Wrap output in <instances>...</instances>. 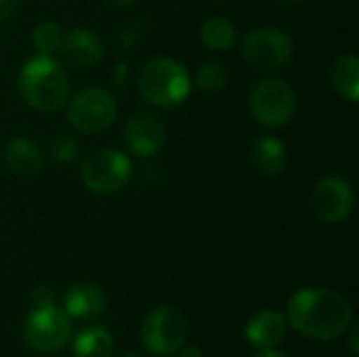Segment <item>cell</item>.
Listing matches in <instances>:
<instances>
[{
    "label": "cell",
    "mask_w": 359,
    "mask_h": 357,
    "mask_svg": "<svg viewBox=\"0 0 359 357\" xmlns=\"http://www.w3.org/2000/svg\"><path fill=\"white\" fill-rule=\"evenodd\" d=\"M286 322L303 337L332 341L353 324L351 303L328 288H303L292 295Z\"/></svg>",
    "instance_id": "1"
},
{
    "label": "cell",
    "mask_w": 359,
    "mask_h": 357,
    "mask_svg": "<svg viewBox=\"0 0 359 357\" xmlns=\"http://www.w3.org/2000/svg\"><path fill=\"white\" fill-rule=\"evenodd\" d=\"M19 88L34 109L55 112L67 101L69 80L57 61H53L48 55H38L23 65Z\"/></svg>",
    "instance_id": "2"
},
{
    "label": "cell",
    "mask_w": 359,
    "mask_h": 357,
    "mask_svg": "<svg viewBox=\"0 0 359 357\" xmlns=\"http://www.w3.org/2000/svg\"><path fill=\"white\" fill-rule=\"evenodd\" d=\"M139 93L154 105L172 107L189 95V74L172 59H151L139 72Z\"/></svg>",
    "instance_id": "3"
},
{
    "label": "cell",
    "mask_w": 359,
    "mask_h": 357,
    "mask_svg": "<svg viewBox=\"0 0 359 357\" xmlns=\"http://www.w3.org/2000/svg\"><path fill=\"white\" fill-rule=\"evenodd\" d=\"M23 341L42 353L61 351L72 339V318L55 303L44 307H32L23 326Z\"/></svg>",
    "instance_id": "4"
},
{
    "label": "cell",
    "mask_w": 359,
    "mask_h": 357,
    "mask_svg": "<svg viewBox=\"0 0 359 357\" xmlns=\"http://www.w3.org/2000/svg\"><path fill=\"white\" fill-rule=\"evenodd\" d=\"M187 322L185 318L168 305L156 307L143 322L141 341L143 347L151 356H172L177 353L187 341Z\"/></svg>",
    "instance_id": "5"
},
{
    "label": "cell",
    "mask_w": 359,
    "mask_h": 357,
    "mask_svg": "<svg viewBox=\"0 0 359 357\" xmlns=\"http://www.w3.org/2000/svg\"><path fill=\"white\" fill-rule=\"evenodd\" d=\"M250 112L263 126H282L297 112V93L286 80L267 78L252 90Z\"/></svg>",
    "instance_id": "6"
},
{
    "label": "cell",
    "mask_w": 359,
    "mask_h": 357,
    "mask_svg": "<svg viewBox=\"0 0 359 357\" xmlns=\"http://www.w3.org/2000/svg\"><path fill=\"white\" fill-rule=\"evenodd\" d=\"M130 179V160L118 149H97L82 164V181L95 194H114Z\"/></svg>",
    "instance_id": "7"
},
{
    "label": "cell",
    "mask_w": 359,
    "mask_h": 357,
    "mask_svg": "<svg viewBox=\"0 0 359 357\" xmlns=\"http://www.w3.org/2000/svg\"><path fill=\"white\" fill-rule=\"evenodd\" d=\"M290 36L273 27L250 32L242 42V57L257 72H273L282 67L290 59Z\"/></svg>",
    "instance_id": "8"
},
{
    "label": "cell",
    "mask_w": 359,
    "mask_h": 357,
    "mask_svg": "<svg viewBox=\"0 0 359 357\" xmlns=\"http://www.w3.org/2000/svg\"><path fill=\"white\" fill-rule=\"evenodd\" d=\"M114 97L99 86L78 93L69 105V122L82 133H99L116 120Z\"/></svg>",
    "instance_id": "9"
},
{
    "label": "cell",
    "mask_w": 359,
    "mask_h": 357,
    "mask_svg": "<svg viewBox=\"0 0 359 357\" xmlns=\"http://www.w3.org/2000/svg\"><path fill=\"white\" fill-rule=\"evenodd\" d=\"M353 189L339 177H328L316 183L311 191V208L320 221L341 223L353 210Z\"/></svg>",
    "instance_id": "10"
},
{
    "label": "cell",
    "mask_w": 359,
    "mask_h": 357,
    "mask_svg": "<svg viewBox=\"0 0 359 357\" xmlns=\"http://www.w3.org/2000/svg\"><path fill=\"white\" fill-rule=\"evenodd\" d=\"M124 135H126L128 147L137 156H143V158L158 154L162 149L164 141H166L164 124L151 114H139V116L130 118L126 122Z\"/></svg>",
    "instance_id": "11"
},
{
    "label": "cell",
    "mask_w": 359,
    "mask_h": 357,
    "mask_svg": "<svg viewBox=\"0 0 359 357\" xmlns=\"http://www.w3.org/2000/svg\"><path fill=\"white\" fill-rule=\"evenodd\" d=\"M286 330H288V322L282 314L278 311H271V309H265L261 314H257L248 324H246V341L252 345V347H259V349H271V347H278L284 337H286Z\"/></svg>",
    "instance_id": "12"
},
{
    "label": "cell",
    "mask_w": 359,
    "mask_h": 357,
    "mask_svg": "<svg viewBox=\"0 0 359 357\" xmlns=\"http://www.w3.org/2000/svg\"><path fill=\"white\" fill-rule=\"evenodd\" d=\"M61 50L76 67H90L103 57V42L101 38L84 27L72 29L61 40Z\"/></svg>",
    "instance_id": "13"
},
{
    "label": "cell",
    "mask_w": 359,
    "mask_h": 357,
    "mask_svg": "<svg viewBox=\"0 0 359 357\" xmlns=\"http://www.w3.org/2000/svg\"><path fill=\"white\" fill-rule=\"evenodd\" d=\"M105 292L95 284H76L65 292L63 311L74 320H86L97 318L105 309Z\"/></svg>",
    "instance_id": "14"
},
{
    "label": "cell",
    "mask_w": 359,
    "mask_h": 357,
    "mask_svg": "<svg viewBox=\"0 0 359 357\" xmlns=\"http://www.w3.org/2000/svg\"><path fill=\"white\" fill-rule=\"evenodd\" d=\"M4 160L17 175H36L42 168V156L40 149L23 137L13 139L4 149Z\"/></svg>",
    "instance_id": "15"
},
{
    "label": "cell",
    "mask_w": 359,
    "mask_h": 357,
    "mask_svg": "<svg viewBox=\"0 0 359 357\" xmlns=\"http://www.w3.org/2000/svg\"><path fill=\"white\" fill-rule=\"evenodd\" d=\"M252 164L261 175H278L286 166V149L284 145L273 139L265 137L259 139L252 147Z\"/></svg>",
    "instance_id": "16"
},
{
    "label": "cell",
    "mask_w": 359,
    "mask_h": 357,
    "mask_svg": "<svg viewBox=\"0 0 359 357\" xmlns=\"http://www.w3.org/2000/svg\"><path fill=\"white\" fill-rule=\"evenodd\" d=\"M72 351L74 357H111L114 339L101 326L84 328L82 332L76 335Z\"/></svg>",
    "instance_id": "17"
},
{
    "label": "cell",
    "mask_w": 359,
    "mask_h": 357,
    "mask_svg": "<svg viewBox=\"0 0 359 357\" xmlns=\"http://www.w3.org/2000/svg\"><path fill=\"white\" fill-rule=\"evenodd\" d=\"M332 84L341 97L355 103L359 99V61L355 55L341 57L332 67Z\"/></svg>",
    "instance_id": "18"
},
{
    "label": "cell",
    "mask_w": 359,
    "mask_h": 357,
    "mask_svg": "<svg viewBox=\"0 0 359 357\" xmlns=\"http://www.w3.org/2000/svg\"><path fill=\"white\" fill-rule=\"evenodd\" d=\"M236 38H238L236 25L229 19H225V17L208 19L202 25V42L208 48H212V50H227V48H231Z\"/></svg>",
    "instance_id": "19"
},
{
    "label": "cell",
    "mask_w": 359,
    "mask_h": 357,
    "mask_svg": "<svg viewBox=\"0 0 359 357\" xmlns=\"http://www.w3.org/2000/svg\"><path fill=\"white\" fill-rule=\"evenodd\" d=\"M227 78H229L227 67L217 61L204 63L196 74V82L202 90H221L227 84Z\"/></svg>",
    "instance_id": "20"
},
{
    "label": "cell",
    "mask_w": 359,
    "mask_h": 357,
    "mask_svg": "<svg viewBox=\"0 0 359 357\" xmlns=\"http://www.w3.org/2000/svg\"><path fill=\"white\" fill-rule=\"evenodd\" d=\"M61 29L57 23L53 21H44L34 29V46L42 53V55H50L57 48H61Z\"/></svg>",
    "instance_id": "21"
},
{
    "label": "cell",
    "mask_w": 359,
    "mask_h": 357,
    "mask_svg": "<svg viewBox=\"0 0 359 357\" xmlns=\"http://www.w3.org/2000/svg\"><path fill=\"white\" fill-rule=\"evenodd\" d=\"M76 151H78V145L72 137L67 135H61L55 143H53V156L61 162H69L76 158Z\"/></svg>",
    "instance_id": "22"
},
{
    "label": "cell",
    "mask_w": 359,
    "mask_h": 357,
    "mask_svg": "<svg viewBox=\"0 0 359 357\" xmlns=\"http://www.w3.org/2000/svg\"><path fill=\"white\" fill-rule=\"evenodd\" d=\"M55 299H53V290L46 288V286H40L38 290H34L32 295V305L34 307H44V305H53Z\"/></svg>",
    "instance_id": "23"
},
{
    "label": "cell",
    "mask_w": 359,
    "mask_h": 357,
    "mask_svg": "<svg viewBox=\"0 0 359 357\" xmlns=\"http://www.w3.org/2000/svg\"><path fill=\"white\" fill-rule=\"evenodd\" d=\"M23 0H0V21L2 19H8L19 6H21Z\"/></svg>",
    "instance_id": "24"
},
{
    "label": "cell",
    "mask_w": 359,
    "mask_h": 357,
    "mask_svg": "<svg viewBox=\"0 0 359 357\" xmlns=\"http://www.w3.org/2000/svg\"><path fill=\"white\" fill-rule=\"evenodd\" d=\"M358 330H359V324H353V330H351V341H349V347H351V353H353V357L359 356Z\"/></svg>",
    "instance_id": "25"
},
{
    "label": "cell",
    "mask_w": 359,
    "mask_h": 357,
    "mask_svg": "<svg viewBox=\"0 0 359 357\" xmlns=\"http://www.w3.org/2000/svg\"><path fill=\"white\" fill-rule=\"evenodd\" d=\"M181 357H202V349L198 345H187L183 351H181Z\"/></svg>",
    "instance_id": "26"
},
{
    "label": "cell",
    "mask_w": 359,
    "mask_h": 357,
    "mask_svg": "<svg viewBox=\"0 0 359 357\" xmlns=\"http://www.w3.org/2000/svg\"><path fill=\"white\" fill-rule=\"evenodd\" d=\"M255 357H286V356H284V353H280V351H276V349L271 347V349H261V351H259Z\"/></svg>",
    "instance_id": "27"
},
{
    "label": "cell",
    "mask_w": 359,
    "mask_h": 357,
    "mask_svg": "<svg viewBox=\"0 0 359 357\" xmlns=\"http://www.w3.org/2000/svg\"><path fill=\"white\" fill-rule=\"evenodd\" d=\"M109 2H111L114 6H130L135 0H109Z\"/></svg>",
    "instance_id": "28"
},
{
    "label": "cell",
    "mask_w": 359,
    "mask_h": 357,
    "mask_svg": "<svg viewBox=\"0 0 359 357\" xmlns=\"http://www.w3.org/2000/svg\"><path fill=\"white\" fill-rule=\"evenodd\" d=\"M122 357H141V356H137V353H126V356H122Z\"/></svg>",
    "instance_id": "29"
}]
</instances>
